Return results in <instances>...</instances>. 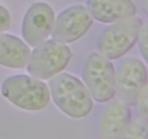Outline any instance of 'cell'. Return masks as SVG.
I'll list each match as a JSON object with an SVG mask.
<instances>
[{"mask_svg":"<svg viewBox=\"0 0 148 139\" xmlns=\"http://www.w3.org/2000/svg\"><path fill=\"white\" fill-rule=\"evenodd\" d=\"M139 112L142 118L147 120V86L140 92L137 98Z\"/></svg>","mask_w":148,"mask_h":139,"instance_id":"5bb4252c","label":"cell"},{"mask_svg":"<svg viewBox=\"0 0 148 139\" xmlns=\"http://www.w3.org/2000/svg\"><path fill=\"white\" fill-rule=\"evenodd\" d=\"M119 139H147V120L141 118L131 121Z\"/></svg>","mask_w":148,"mask_h":139,"instance_id":"7c38bea8","label":"cell"},{"mask_svg":"<svg viewBox=\"0 0 148 139\" xmlns=\"http://www.w3.org/2000/svg\"><path fill=\"white\" fill-rule=\"evenodd\" d=\"M1 93L13 105L25 110H43L50 101L47 85L38 79L24 74L7 77L1 85Z\"/></svg>","mask_w":148,"mask_h":139,"instance_id":"7a4b0ae2","label":"cell"},{"mask_svg":"<svg viewBox=\"0 0 148 139\" xmlns=\"http://www.w3.org/2000/svg\"><path fill=\"white\" fill-rule=\"evenodd\" d=\"M49 87L55 105L68 116L83 118L92 111L93 103L90 95L76 76L62 73L51 79Z\"/></svg>","mask_w":148,"mask_h":139,"instance_id":"6da1fadb","label":"cell"},{"mask_svg":"<svg viewBox=\"0 0 148 139\" xmlns=\"http://www.w3.org/2000/svg\"><path fill=\"white\" fill-rule=\"evenodd\" d=\"M115 74L116 93L128 105L134 104L140 92L147 86L146 66L137 58H125L119 62Z\"/></svg>","mask_w":148,"mask_h":139,"instance_id":"8992f818","label":"cell"},{"mask_svg":"<svg viewBox=\"0 0 148 139\" xmlns=\"http://www.w3.org/2000/svg\"><path fill=\"white\" fill-rule=\"evenodd\" d=\"M137 40L139 42V48L141 52L142 56L145 61L147 60V26L146 24H143L139 32Z\"/></svg>","mask_w":148,"mask_h":139,"instance_id":"4fadbf2b","label":"cell"},{"mask_svg":"<svg viewBox=\"0 0 148 139\" xmlns=\"http://www.w3.org/2000/svg\"><path fill=\"white\" fill-rule=\"evenodd\" d=\"M55 14L53 8L44 2L32 4L25 14L22 35L32 47L38 46L49 37L53 30Z\"/></svg>","mask_w":148,"mask_h":139,"instance_id":"ba28073f","label":"cell"},{"mask_svg":"<svg viewBox=\"0 0 148 139\" xmlns=\"http://www.w3.org/2000/svg\"><path fill=\"white\" fill-rule=\"evenodd\" d=\"M143 25L142 19L134 16L107 26L97 42L100 53L111 60L121 58L134 46Z\"/></svg>","mask_w":148,"mask_h":139,"instance_id":"277c9868","label":"cell"},{"mask_svg":"<svg viewBox=\"0 0 148 139\" xmlns=\"http://www.w3.org/2000/svg\"><path fill=\"white\" fill-rule=\"evenodd\" d=\"M132 112L125 102L114 100L104 107L100 118L101 139H119L131 122Z\"/></svg>","mask_w":148,"mask_h":139,"instance_id":"9c48e42d","label":"cell"},{"mask_svg":"<svg viewBox=\"0 0 148 139\" xmlns=\"http://www.w3.org/2000/svg\"><path fill=\"white\" fill-rule=\"evenodd\" d=\"M11 25L10 12L3 6L0 5V33L8 30Z\"/></svg>","mask_w":148,"mask_h":139,"instance_id":"9a60e30c","label":"cell"},{"mask_svg":"<svg viewBox=\"0 0 148 139\" xmlns=\"http://www.w3.org/2000/svg\"><path fill=\"white\" fill-rule=\"evenodd\" d=\"M30 56V48L17 36L0 33V65L13 69L26 66Z\"/></svg>","mask_w":148,"mask_h":139,"instance_id":"8fae6325","label":"cell"},{"mask_svg":"<svg viewBox=\"0 0 148 139\" xmlns=\"http://www.w3.org/2000/svg\"><path fill=\"white\" fill-rule=\"evenodd\" d=\"M92 17L86 7L75 5L65 9L58 15L53 24L52 37L62 43L79 40L91 27Z\"/></svg>","mask_w":148,"mask_h":139,"instance_id":"52a82bcc","label":"cell"},{"mask_svg":"<svg viewBox=\"0 0 148 139\" xmlns=\"http://www.w3.org/2000/svg\"><path fill=\"white\" fill-rule=\"evenodd\" d=\"M72 57L66 45L53 40L36 46L27 62V72L38 79H49L63 71Z\"/></svg>","mask_w":148,"mask_h":139,"instance_id":"5b68a950","label":"cell"},{"mask_svg":"<svg viewBox=\"0 0 148 139\" xmlns=\"http://www.w3.org/2000/svg\"><path fill=\"white\" fill-rule=\"evenodd\" d=\"M82 76L90 95L96 102L104 103L116 94V74L114 64L101 53H90L85 59Z\"/></svg>","mask_w":148,"mask_h":139,"instance_id":"3957f363","label":"cell"},{"mask_svg":"<svg viewBox=\"0 0 148 139\" xmlns=\"http://www.w3.org/2000/svg\"><path fill=\"white\" fill-rule=\"evenodd\" d=\"M86 5L91 17L103 23L122 21L137 13L132 0H87Z\"/></svg>","mask_w":148,"mask_h":139,"instance_id":"30bf717a","label":"cell"}]
</instances>
